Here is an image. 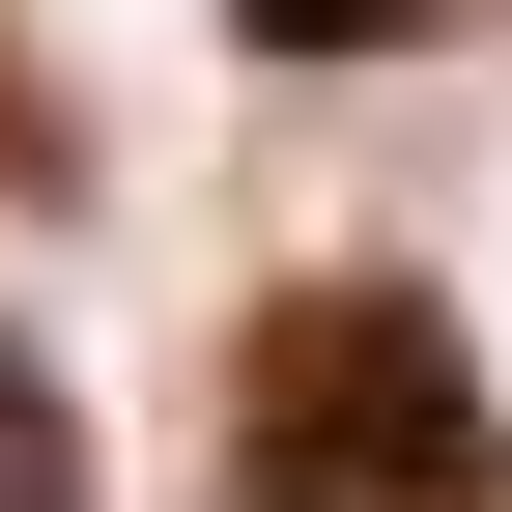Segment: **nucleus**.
Returning a JSON list of instances; mask_svg holds the SVG:
<instances>
[{
    "mask_svg": "<svg viewBox=\"0 0 512 512\" xmlns=\"http://www.w3.org/2000/svg\"><path fill=\"white\" fill-rule=\"evenodd\" d=\"M0 512H86V427H57V370L0 342Z\"/></svg>",
    "mask_w": 512,
    "mask_h": 512,
    "instance_id": "nucleus-3",
    "label": "nucleus"
},
{
    "mask_svg": "<svg viewBox=\"0 0 512 512\" xmlns=\"http://www.w3.org/2000/svg\"><path fill=\"white\" fill-rule=\"evenodd\" d=\"M228 29H256V57H285V86H313V57H427V29H456V0H228Z\"/></svg>",
    "mask_w": 512,
    "mask_h": 512,
    "instance_id": "nucleus-2",
    "label": "nucleus"
},
{
    "mask_svg": "<svg viewBox=\"0 0 512 512\" xmlns=\"http://www.w3.org/2000/svg\"><path fill=\"white\" fill-rule=\"evenodd\" d=\"M512 427H484V342L399 285V256H342V285L256 313L228 370V512H484Z\"/></svg>",
    "mask_w": 512,
    "mask_h": 512,
    "instance_id": "nucleus-1",
    "label": "nucleus"
}]
</instances>
